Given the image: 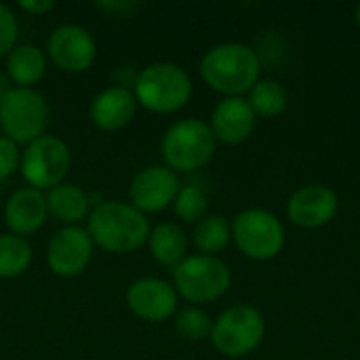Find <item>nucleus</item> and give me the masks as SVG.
<instances>
[{
    "label": "nucleus",
    "mask_w": 360,
    "mask_h": 360,
    "mask_svg": "<svg viewBox=\"0 0 360 360\" xmlns=\"http://www.w3.org/2000/svg\"><path fill=\"white\" fill-rule=\"evenodd\" d=\"M49 103L34 89L13 86L0 101V129L15 143H32L44 135Z\"/></svg>",
    "instance_id": "obj_8"
},
{
    "label": "nucleus",
    "mask_w": 360,
    "mask_h": 360,
    "mask_svg": "<svg viewBox=\"0 0 360 360\" xmlns=\"http://www.w3.org/2000/svg\"><path fill=\"white\" fill-rule=\"evenodd\" d=\"M19 6L30 15H44L53 11L55 2L53 0H19Z\"/></svg>",
    "instance_id": "obj_29"
},
{
    "label": "nucleus",
    "mask_w": 360,
    "mask_h": 360,
    "mask_svg": "<svg viewBox=\"0 0 360 360\" xmlns=\"http://www.w3.org/2000/svg\"><path fill=\"white\" fill-rule=\"evenodd\" d=\"M266 338V319L259 308L251 304H236L228 308L211 329L213 348L228 359H243L251 354Z\"/></svg>",
    "instance_id": "obj_5"
},
{
    "label": "nucleus",
    "mask_w": 360,
    "mask_h": 360,
    "mask_svg": "<svg viewBox=\"0 0 360 360\" xmlns=\"http://www.w3.org/2000/svg\"><path fill=\"white\" fill-rule=\"evenodd\" d=\"M262 74L257 51L243 42H221L209 49L200 61L205 84L226 97H243L249 93Z\"/></svg>",
    "instance_id": "obj_1"
},
{
    "label": "nucleus",
    "mask_w": 360,
    "mask_h": 360,
    "mask_svg": "<svg viewBox=\"0 0 360 360\" xmlns=\"http://www.w3.org/2000/svg\"><path fill=\"white\" fill-rule=\"evenodd\" d=\"M354 23L360 27V4H356V8H354Z\"/></svg>",
    "instance_id": "obj_31"
},
{
    "label": "nucleus",
    "mask_w": 360,
    "mask_h": 360,
    "mask_svg": "<svg viewBox=\"0 0 360 360\" xmlns=\"http://www.w3.org/2000/svg\"><path fill=\"white\" fill-rule=\"evenodd\" d=\"M192 238L200 255L215 257V253H221L232 240V228L224 215H207L196 224Z\"/></svg>",
    "instance_id": "obj_22"
},
{
    "label": "nucleus",
    "mask_w": 360,
    "mask_h": 360,
    "mask_svg": "<svg viewBox=\"0 0 360 360\" xmlns=\"http://www.w3.org/2000/svg\"><path fill=\"white\" fill-rule=\"evenodd\" d=\"M46 70V55L34 44H19L6 57L8 80L21 89H32Z\"/></svg>",
    "instance_id": "obj_20"
},
{
    "label": "nucleus",
    "mask_w": 360,
    "mask_h": 360,
    "mask_svg": "<svg viewBox=\"0 0 360 360\" xmlns=\"http://www.w3.org/2000/svg\"><path fill=\"white\" fill-rule=\"evenodd\" d=\"M32 264V247L17 234H0V278H15Z\"/></svg>",
    "instance_id": "obj_23"
},
{
    "label": "nucleus",
    "mask_w": 360,
    "mask_h": 360,
    "mask_svg": "<svg viewBox=\"0 0 360 360\" xmlns=\"http://www.w3.org/2000/svg\"><path fill=\"white\" fill-rule=\"evenodd\" d=\"M257 116L245 97H224L211 114V131L226 146L245 143L255 131Z\"/></svg>",
    "instance_id": "obj_15"
},
{
    "label": "nucleus",
    "mask_w": 360,
    "mask_h": 360,
    "mask_svg": "<svg viewBox=\"0 0 360 360\" xmlns=\"http://www.w3.org/2000/svg\"><path fill=\"white\" fill-rule=\"evenodd\" d=\"M232 272L226 262L213 255H190L173 270L177 295L192 304H211L228 293Z\"/></svg>",
    "instance_id": "obj_6"
},
{
    "label": "nucleus",
    "mask_w": 360,
    "mask_h": 360,
    "mask_svg": "<svg viewBox=\"0 0 360 360\" xmlns=\"http://www.w3.org/2000/svg\"><path fill=\"white\" fill-rule=\"evenodd\" d=\"M46 53L59 70L80 74L93 65L97 57V44L89 30L74 23H65L49 36Z\"/></svg>",
    "instance_id": "obj_11"
},
{
    "label": "nucleus",
    "mask_w": 360,
    "mask_h": 360,
    "mask_svg": "<svg viewBox=\"0 0 360 360\" xmlns=\"http://www.w3.org/2000/svg\"><path fill=\"white\" fill-rule=\"evenodd\" d=\"M217 139L209 122L200 118H184L167 129L160 152L171 171L192 173L207 167L215 154Z\"/></svg>",
    "instance_id": "obj_4"
},
{
    "label": "nucleus",
    "mask_w": 360,
    "mask_h": 360,
    "mask_svg": "<svg viewBox=\"0 0 360 360\" xmlns=\"http://www.w3.org/2000/svg\"><path fill=\"white\" fill-rule=\"evenodd\" d=\"M148 245H150L152 257L160 266L173 268V270L186 259V253H188V236H186V232L177 224H169V221L158 224L156 228H152Z\"/></svg>",
    "instance_id": "obj_18"
},
{
    "label": "nucleus",
    "mask_w": 360,
    "mask_h": 360,
    "mask_svg": "<svg viewBox=\"0 0 360 360\" xmlns=\"http://www.w3.org/2000/svg\"><path fill=\"white\" fill-rule=\"evenodd\" d=\"M93 257V240L80 226L59 228L46 247V264L53 274L74 278L82 274Z\"/></svg>",
    "instance_id": "obj_10"
},
{
    "label": "nucleus",
    "mask_w": 360,
    "mask_h": 360,
    "mask_svg": "<svg viewBox=\"0 0 360 360\" xmlns=\"http://www.w3.org/2000/svg\"><path fill=\"white\" fill-rule=\"evenodd\" d=\"M44 198L49 213L65 226H76L89 217V196L74 184H59L51 188Z\"/></svg>",
    "instance_id": "obj_19"
},
{
    "label": "nucleus",
    "mask_w": 360,
    "mask_h": 360,
    "mask_svg": "<svg viewBox=\"0 0 360 360\" xmlns=\"http://www.w3.org/2000/svg\"><path fill=\"white\" fill-rule=\"evenodd\" d=\"M91 120L101 131H118L127 127L137 112L135 93L127 86H110L91 101Z\"/></svg>",
    "instance_id": "obj_16"
},
{
    "label": "nucleus",
    "mask_w": 360,
    "mask_h": 360,
    "mask_svg": "<svg viewBox=\"0 0 360 360\" xmlns=\"http://www.w3.org/2000/svg\"><path fill=\"white\" fill-rule=\"evenodd\" d=\"M179 188L181 184L175 171H171L169 167H148L133 177L129 198L131 205L143 215L160 213L175 202Z\"/></svg>",
    "instance_id": "obj_13"
},
{
    "label": "nucleus",
    "mask_w": 360,
    "mask_h": 360,
    "mask_svg": "<svg viewBox=\"0 0 360 360\" xmlns=\"http://www.w3.org/2000/svg\"><path fill=\"white\" fill-rule=\"evenodd\" d=\"M11 89H13V86H11V80H8V76L0 74V101L4 99V95H6Z\"/></svg>",
    "instance_id": "obj_30"
},
{
    "label": "nucleus",
    "mask_w": 360,
    "mask_h": 360,
    "mask_svg": "<svg viewBox=\"0 0 360 360\" xmlns=\"http://www.w3.org/2000/svg\"><path fill=\"white\" fill-rule=\"evenodd\" d=\"M340 211L338 194L323 184H310L295 190L287 202V217L304 230H316L335 219Z\"/></svg>",
    "instance_id": "obj_12"
},
{
    "label": "nucleus",
    "mask_w": 360,
    "mask_h": 360,
    "mask_svg": "<svg viewBox=\"0 0 360 360\" xmlns=\"http://www.w3.org/2000/svg\"><path fill=\"white\" fill-rule=\"evenodd\" d=\"M72 165V154L65 141L55 135H42L27 143L21 156L23 179L34 190H51L63 184Z\"/></svg>",
    "instance_id": "obj_9"
},
{
    "label": "nucleus",
    "mask_w": 360,
    "mask_h": 360,
    "mask_svg": "<svg viewBox=\"0 0 360 360\" xmlns=\"http://www.w3.org/2000/svg\"><path fill=\"white\" fill-rule=\"evenodd\" d=\"M177 291L162 278H139L127 291L129 310L148 323L169 321L177 310Z\"/></svg>",
    "instance_id": "obj_14"
},
{
    "label": "nucleus",
    "mask_w": 360,
    "mask_h": 360,
    "mask_svg": "<svg viewBox=\"0 0 360 360\" xmlns=\"http://www.w3.org/2000/svg\"><path fill=\"white\" fill-rule=\"evenodd\" d=\"M19 23L15 13L0 2V57H8V53L17 46Z\"/></svg>",
    "instance_id": "obj_26"
},
{
    "label": "nucleus",
    "mask_w": 360,
    "mask_h": 360,
    "mask_svg": "<svg viewBox=\"0 0 360 360\" xmlns=\"http://www.w3.org/2000/svg\"><path fill=\"white\" fill-rule=\"evenodd\" d=\"M213 321L200 308H186L175 316V331L186 342H202L211 335Z\"/></svg>",
    "instance_id": "obj_25"
},
{
    "label": "nucleus",
    "mask_w": 360,
    "mask_h": 360,
    "mask_svg": "<svg viewBox=\"0 0 360 360\" xmlns=\"http://www.w3.org/2000/svg\"><path fill=\"white\" fill-rule=\"evenodd\" d=\"M46 215V198L40 190L34 188L17 190L4 207V219L11 228V234H17L21 238L38 232L44 226Z\"/></svg>",
    "instance_id": "obj_17"
},
{
    "label": "nucleus",
    "mask_w": 360,
    "mask_h": 360,
    "mask_svg": "<svg viewBox=\"0 0 360 360\" xmlns=\"http://www.w3.org/2000/svg\"><path fill=\"white\" fill-rule=\"evenodd\" d=\"M19 165V148L13 139L0 137V181L8 179Z\"/></svg>",
    "instance_id": "obj_27"
},
{
    "label": "nucleus",
    "mask_w": 360,
    "mask_h": 360,
    "mask_svg": "<svg viewBox=\"0 0 360 360\" xmlns=\"http://www.w3.org/2000/svg\"><path fill=\"white\" fill-rule=\"evenodd\" d=\"M86 232L93 245L101 247L108 253L124 255L148 243L152 230L148 217L133 205L105 200L89 213Z\"/></svg>",
    "instance_id": "obj_2"
},
{
    "label": "nucleus",
    "mask_w": 360,
    "mask_h": 360,
    "mask_svg": "<svg viewBox=\"0 0 360 360\" xmlns=\"http://www.w3.org/2000/svg\"><path fill=\"white\" fill-rule=\"evenodd\" d=\"M192 97L190 74L171 61L146 65L135 78V99L154 114H173L188 105Z\"/></svg>",
    "instance_id": "obj_3"
},
{
    "label": "nucleus",
    "mask_w": 360,
    "mask_h": 360,
    "mask_svg": "<svg viewBox=\"0 0 360 360\" xmlns=\"http://www.w3.org/2000/svg\"><path fill=\"white\" fill-rule=\"evenodd\" d=\"M247 101L253 108L255 116L276 118V116H281L287 110L289 93H287V89L278 80H274V78H259L255 82V86L249 91Z\"/></svg>",
    "instance_id": "obj_21"
},
{
    "label": "nucleus",
    "mask_w": 360,
    "mask_h": 360,
    "mask_svg": "<svg viewBox=\"0 0 360 360\" xmlns=\"http://www.w3.org/2000/svg\"><path fill=\"white\" fill-rule=\"evenodd\" d=\"M175 215L179 219H184L186 224H198L200 219L207 217L209 211V196L202 188L198 186H181L175 202H173Z\"/></svg>",
    "instance_id": "obj_24"
},
{
    "label": "nucleus",
    "mask_w": 360,
    "mask_h": 360,
    "mask_svg": "<svg viewBox=\"0 0 360 360\" xmlns=\"http://www.w3.org/2000/svg\"><path fill=\"white\" fill-rule=\"evenodd\" d=\"M97 6L103 11H110L118 17H129L131 13H135L139 8V2H124V0L122 2H99Z\"/></svg>",
    "instance_id": "obj_28"
},
{
    "label": "nucleus",
    "mask_w": 360,
    "mask_h": 360,
    "mask_svg": "<svg viewBox=\"0 0 360 360\" xmlns=\"http://www.w3.org/2000/svg\"><path fill=\"white\" fill-rule=\"evenodd\" d=\"M230 228L238 251L253 262H270L285 247V226L268 209H245L232 219Z\"/></svg>",
    "instance_id": "obj_7"
}]
</instances>
